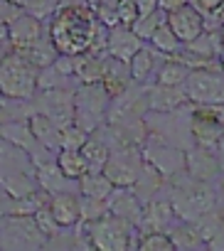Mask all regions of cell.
I'll use <instances>...</instances> for the list:
<instances>
[{"mask_svg": "<svg viewBox=\"0 0 224 251\" xmlns=\"http://www.w3.org/2000/svg\"><path fill=\"white\" fill-rule=\"evenodd\" d=\"M187 74H190V69H187L185 64H180V62L173 59V57H165V59L160 62V67L155 69L153 81H155V84H165V86H182L185 79H187Z\"/></svg>", "mask_w": 224, "mask_h": 251, "instance_id": "cell-27", "label": "cell"}, {"mask_svg": "<svg viewBox=\"0 0 224 251\" xmlns=\"http://www.w3.org/2000/svg\"><path fill=\"white\" fill-rule=\"evenodd\" d=\"M108 91L99 84H79L74 89V123L81 126L84 131L94 133L99 126L106 121L108 111Z\"/></svg>", "mask_w": 224, "mask_h": 251, "instance_id": "cell-7", "label": "cell"}, {"mask_svg": "<svg viewBox=\"0 0 224 251\" xmlns=\"http://www.w3.org/2000/svg\"><path fill=\"white\" fill-rule=\"evenodd\" d=\"M163 195L170 200L175 214L180 219H185V222H192L199 214L219 207V200H222L219 197V190L212 182L195 180L185 170L177 173V175H173V177H165Z\"/></svg>", "mask_w": 224, "mask_h": 251, "instance_id": "cell-2", "label": "cell"}, {"mask_svg": "<svg viewBox=\"0 0 224 251\" xmlns=\"http://www.w3.org/2000/svg\"><path fill=\"white\" fill-rule=\"evenodd\" d=\"M79 151H81V155L86 160V173H103V165H106L108 153H111V148L106 146L103 138H99L96 133H89L86 143Z\"/></svg>", "mask_w": 224, "mask_h": 251, "instance_id": "cell-25", "label": "cell"}, {"mask_svg": "<svg viewBox=\"0 0 224 251\" xmlns=\"http://www.w3.org/2000/svg\"><path fill=\"white\" fill-rule=\"evenodd\" d=\"M136 8H138V15H148L153 10H158V0H133Z\"/></svg>", "mask_w": 224, "mask_h": 251, "instance_id": "cell-39", "label": "cell"}, {"mask_svg": "<svg viewBox=\"0 0 224 251\" xmlns=\"http://www.w3.org/2000/svg\"><path fill=\"white\" fill-rule=\"evenodd\" d=\"M27 123H30V131L35 133V138H37L47 151H52V153L59 151V128H62L59 123H54V121H52L50 116H45V113H30V116H27Z\"/></svg>", "mask_w": 224, "mask_h": 251, "instance_id": "cell-22", "label": "cell"}, {"mask_svg": "<svg viewBox=\"0 0 224 251\" xmlns=\"http://www.w3.org/2000/svg\"><path fill=\"white\" fill-rule=\"evenodd\" d=\"M116 15H119V25H133L136 18H138V8L133 0H119V5H116Z\"/></svg>", "mask_w": 224, "mask_h": 251, "instance_id": "cell-36", "label": "cell"}, {"mask_svg": "<svg viewBox=\"0 0 224 251\" xmlns=\"http://www.w3.org/2000/svg\"><path fill=\"white\" fill-rule=\"evenodd\" d=\"M165 59V54H160L158 50L153 47H141L131 59H128V72H131V79L136 84H148L153 76H155V69L160 67V62Z\"/></svg>", "mask_w": 224, "mask_h": 251, "instance_id": "cell-19", "label": "cell"}, {"mask_svg": "<svg viewBox=\"0 0 224 251\" xmlns=\"http://www.w3.org/2000/svg\"><path fill=\"white\" fill-rule=\"evenodd\" d=\"M30 108H32V113L50 116L59 126L74 123V91L69 86L42 89L40 94H35L30 99Z\"/></svg>", "mask_w": 224, "mask_h": 251, "instance_id": "cell-10", "label": "cell"}, {"mask_svg": "<svg viewBox=\"0 0 224 251\" xmlns=\"http://www.w3.org/2000/svg\"><path fill=\"white\" fill-rule=\"evenodd\" d=\"M168 236H170L175 251H197V249H207L204 241H202V236H199V231H197V226H195L192 222H185V219H180V222L168 231Z\"/></svg>", "mask_w": 224, "mask_h": 251, "instance_id": "cell-24", "label": "cell"}, {"mask_svg": "<svg viewBox=\"0 0 224 251\" xmlns=\"http://www.w3.org/2000/svg\"><path fill=\"white\" fill-rule=\"evenodd\" d=\"M79 195L84 197H99V200H106L111 192H114V182H111L103 173H84L79 180Z\"/></svg>", "mask_w": 224, "mask_h": 251, "instance_id": "cell-26", "label": "cell"}, {"mask_svg": "<svg viewBox=\"0 0 224 251\" xmlns=\"http://www.w3.org/2000/svg\"><path fill=\"white\" fill-rule=\"evenodd\" d=\"M47 207L59 226H74L79 222V192H74V190L50 195Z\"/></svg>", "mask_w": 224, "mask_h": 251, "instance_id": "cell-20", "label": "cell"}, {"mask_svg": "<svg viewBox=\"0 0 224 251\" xmlns=\"http://www.w3.org/2000/svg\"><path fill=\"white\" fill-rule=\"evenodd\" d=\"M165 23L170 25V30L177 35V40L182 45L192 42L197 35H202L207 30L204 27V15L197 8H192L190 3L177 8V10H173V13H165Z\"/></svg>", "mask_w": 224, "mask_h": 251, "instance_id": "cell-13", "label": "cell"}, {"mask_svg": "<svg viewBox=\"0 0 224 251\" xmlns=\"http://www.w3.org/2000/svg\"><path fill=\"white\" fill-rule=\"evenodd\" d=\"M45 37V27L42 20L30 15V13H20L13 23H8V42L13 50H27L35 42H40Z\"/></svg>", "mask_w": 224, "mask_h": 251, "instance_id": "cell-15", "label": "cell"}, {"mask_svg": "<svg viewBox=\"0 0 224 251\" xmlns=\"http://www.w3.org/2000/svg\"><path fill=\"white\" fill-rule=\"evenodd\" d=\"M50 40L59 54H81L89 52L91 40L96 35L99 20L94 8L84 3L59 5L50 18Z\"/></svg>", "mask_w": 224, "mask_h": 251, "instance_id": "cell-1", "label": "cell"}, {"mask_svg": "<svg viewBox=\"0 0 224 251\" xmlns=\"http://www.w3.org/2000/svg\"><path fill=\"white\" fill-rule=\"evenodd\" d=\"M20 13H23V8H20V5L10 3V0H0V20H3L5 25H8V23H13Z\"/></svg>", "mask_w": 224, "mask_h": 251, "instance_id": "cell-38", "label": "cell"}, {"mask_svg": "<svg viewBox=\"0 0 224 251\" xmlns=\"http://www.w3.org/2000/svg\"><path fill=\"white\" fill-rule=\"evenodd\" d=\"M32 67H37V69H42V67H50V64H54V59H57V47L52 45V40H40V42H35L32 47H27V50H18Z\"/></svg>", "mask_w": 224, "mask_h": 251, "instance_id": "cell-29", "label": "cell"}, {"mask_svg": "<svg viewBox=\"0 0 224 251\" xmlns=\"http://www.w3.org/2000/svg\"><path fill=\"white\" fill-rule=\"evenodd\" d=\"M190 111L192 103H185L175 111H148L146 118V128L148 136H155L165 143H173L182 151L192 146V133H190Z\"/></svg>", "mask_w": 224, "mask_h": 251, "instance_id": "cell-6", "label": "cell"}, {"mask_svg": "<svg viewBox=\"0 0 224 251\" xmlns=\"http://www.w3.org/2000/svg\"><path fill=\"white\" fill-rule=\"evenodd\" d=\"M101 3H103V0H86L89 8H96V5H101Z\"/></svg>", "mask_w": 224, "mask_h": 251, "instance_id": "cell-43", "label": "cell"}, {"mask_svg": "<svg viewBox=\"0 0 224 251\" xmlns=\"http://www.w3.org/2000/svg\"><path fill=\"white\" fill-rule=\"evenodd\" d=\"M108 212L116 214L126 222H131L133 226H141L143 219V202L138 200V195L131 187H114L108 197Z\"/></svg>", "mask_w": 224, "mask_h": 251, "instance_id": "cell-16", "label": "cell"}, {"mask_svg": "<svg viewBox=\"0 0 224 251\" xmlns=\"http://www.w3.org/2000/svg\"><path fill=\"white\" fill-rule=\"evenodd\" d=\"M86 138H89V131H84L81 126H76V123H67V126L59 128V148L79 151L86 143Z\"/></svg>", "mask_w": 224, "mask_h": 251, "instance_id": "cell-34", "label": "cell"}, {"mask_svg": "<svg viewBox=\"0 0 224 251\" xmlns=\"http://www.w3.org/2000/svg\"><path fill=\"white\" fill-rule=\"evenodd\" d=\"M182 89L190 103H224V72L222 69H190Z\"/></svg>", "mask_w": 224, "mask_h": 251, "instance_id": "cell-9", "label": "cell"}, {"mask_svg": "<svg viewBox=\"0 0 224 251\" xmlns=\"http://www.w3.org/2000/svg\"><path fill=\"white\" fill-rule=\"evenodd\" d=\"M10 3H15V5H20V8H25V5H27V0H10Z\"/></svg>", "mask_w": 224, "mask_h": 251, "instance_id": "cell-44", "label": "cell"}, {"mask_svg": "<svg viewBox=\"0 0 224 251\" xmlns=\"http://www.w3.org/2000/svg\"><path fill=\"white\" fill-rule=\"evenodd\" d=\"M0 187L10 197H30L40 190L37 165L20 146L0 138Z\"/></svg>", "mask_w": 224, "mask_h": 251, "instance_id": "cell-3", "label": "cell"}, {"mask_svg": "<svg viewBox=\"0 0 224 251\" xmlns=\"http://www.w3.org/2000/svg\"><path fill=\"white\" fill-rule=\"evenodd\" d=\"M163 23H165V13L158 8V10H153V13H148V15H138V18H136V23L131 25V30H133L143 42H148V40H150V35H153Z\"/></svg>", "mask_w": 224, "mask_h": 251, "instance_id": "cell-31", "label": "cell"}, {"mask_svg": "<svg viewBox=\"0 0 224 251\" xmlns=\"http://www.w3.org/2000/svg\"><path fill=\"white\" fill-rule=\"evenodd\" d=\"M23 10L30 13V15H35V18H40V20L45 23L47 18L54 15V10H57V0H27V5H25Z\"/></svg>", "mask_w": 224, "mask_h": 251, "instance_id": "cell-35", "label": "cell"}, {"mask_svg": "<svg viewBox=\"0 0 224 251\" xmlns=\"http://www.w3.org/2000/svg\"><path fill=\"white\" fill-rule=\"evenodd\" d=\"M163 187H165V177H163L153 165H148V163H143V168H141V173H138V180L131 185V190L138 195V200H141L143 204L150 202L153 197L163 195Z\"/></svg>", "mask_w": 224, "mask_h": 251, "instance_id": "cell-23", "label": "cell"}, {"mask_svg": "<svg viewBox=\"0 0 224 251\" xmlns=\"http://www.w3.org/2000/svg\"><path fill=\"white\" fill-rule=\"evenodd\" d=\"M138 251H175V246L165 231H141Z\"/></svg>", "mask_w": 224, "mask_h": 251, "instance_id": "cell-33", "label": "cell"}, {"mask_svg": "<svg viewBox=\"0 0 224 251\" xmlns=\"http://www.w3.org/2000/svg\"><path fill=\"white\" fill-rule=\"evenodd\" d=\"M103 214H108V200H99V197H84L79 195V222H96Z\"/></svg>", "mask_w": 224, "mask_h": 251, "instance_id": "cell-32", "label": "cell"}, {"mask_svg": "<svg viewBox=\"0 0 224 251\" xmlns=\"http://www.w3.org/2000/svg\"><path fill=\"white\" fill-rule=\"evenodd\" d=\"M148 42H150V47H153V50H158V52H160V54H165V57L175 54V52L182 47V42L177 40V35L170 30V25H168V23H163V25L150 35V40H148Z\"/></svg>", "mask_w": 224, "mask_h": 251, "instance_id": "cell-30", "label": "cell"}, {"mask_svg": "<svg viewBox=\"0 0 224 251\" xmlns=\"http://www.w3.org/2000/svg\"><path fill=\"white\" fill-rule=\"evenodd\" d=\"M146 101L148 111H175L190 103L182 86H165V84H146Z\"/></svg>", "mask_w": 224, "mask_h": 251, "instance_id": "cell-17", "label": "cell"}, {"mask_svg": "<svg viewBox=\"0 0 224 251\" xmlns=\"http://www.w3.org/2000/svg\"><path fill=\"white\" fill-rule=\"evenodd\" d=\"M37 67L10 47L0 62V94L8 101H30L37 94Z\"/></svg>", "mask_w": 224, "mask_h": 251, "instance_id": "cell-5", "label": "cell"}, {"mask_svg": "<svg viewBox=\"0 0 224 251\" xmlns=\"http://www.w3.org/2000/svg\"><path fill=\"white\" fill-rule=\"evenodd\" d=\"M3 40H8V25L0 20V42H3Z\"/></svg>", "mask_w": 224, "mask_h": 251, "instance_id": "cell-42", "label": "cell"}, {"mask_svg": "<svg viewBox=\"0 0 224 251\" xmlns=\"http://www.w3.org/2000/svg\"><path fill=\"white\" fill-rule=\"evenodd\" d=\"M131 72H128V62H121L116 57L106 54L103 57V74H101V86L108 91V96L121 94L128 84H131Z\"/></svg>", "mask_w": 224, "mask_h": 251, "instance_id": "cell-21", "label": "cell"}, {"mask_svg": "<svg viewBox=\"0 0 224 251\" xmlns=\"http://www.w3.org/2000/svg\"><path fill=\"white\" fill-rule=\"evenodd\" d=\"M180 222V217L175 214L170 200L165 195L153 197L150 202L143 204V219H141V231H170L175 224Z\"/></svg>", "mask_w": 224, "mask_h": 251, "instance_id": "cell-12", "label": "cell"}, {"mask_svg": "<svg viewBox=\"0 0 224 251\" xmlns=\"http://www.w3.org/2000/svg\"><path fill=\"white\" fill-rule=\"evenodd\" d=\"M182 5H187V0H158V8L163 13H173V10H177Z\"/></svg>", "mask_w": 224, "mask_h": 251, "instance_id": "cell-40", "label": "cell"}, {"mask_svg": "<svg viewBox=\"0 0 224 251\" xmlns=\"http://www.w3.org/2000/svg\"><path fill=\"white\" fill-rule=\"evenodd\" d=\"M143 163L146 160L141 146H119V148H111L108 160L103 165V175L114 182V187H131L138 180Z\"/></svg>", "mask_w": 224, "mask_h": 251, "instance_id": "cell-8", "label": "cell"}, {"mask_svg": "<svg viewBox=\"0 0 224 251\" xmlns=\"http://www.w3.org/2000/svg\"><path fill=\"white\" fill-rule=\"evenodd\" d=\"M217 158H219V165H222V170H224V131H222V138H219V146H217Z\"/></svg>", "mask_w": 224, "mask_h": 251, "instance_id": "cell-41", "label": "cell"}, {"mask_svg": "<svg viewBox=\"0 0 224 251\" xmlns=\"http://www.w3.org/2000/svg\"><path fill=\"white\" fill-rule=\"evenodd\" d=\"M89 246L99 251H126V249H138L141 241V229L133 226L131 222L116 217V214H103L96 222H84Z\"/></svg>", "mask_w": 224, "mask_h": 251, "instance_id": "cell-4", "label": "cell"}, {"mask_svg": "<svg viewBox=\"0 0 224 251\" xmlns=\"http://www.w3.org/2000/svg\"><path fill=\"white\" fill-rule=\"evenodd\" d=\"M219 18H224V0H222V3H219V13H217Z\"/></svg>", "mask_w": 224, "mask_h": 251, "instance_id": "cell-45", "label": "cell"}, {"mask_svg": "<svg viewBox=\"0 0 224 251\" xmlns=\"http://www.w3.org/2000/svg\"><path fill=\"white\" fill-rule=\"evenodd\" d=\"M187 3L192 5V8H197L202 15H204V27H207V20H222L217 13H219V3L222 0H187Z\"/></svg>", "mask_w": 224, "mask_h": 251, "instance_id": "cell-37", "label": "cell"}, {"mask_svg": "<svg viewBox=\"0 0 224 251\" xmlns=\"http://www.w3.org/2000/svg\"><path fill=\"white\" fill-rule=\"evenodd\" d=\"M185 173L195 180H202V182H214L222 173V165H219V158L214 151H207V148H199V146H190L185 151Z\"/></svg>", "mask_w": 224, "mask_h": 251, "instance_id": "cell-14", "label": "cell"}, {"mask_svg": "<svg viewBox=\"0 0 224 251\" xmlns=\"http://www.w3.org/2000/svg\"><path fill=\"white\" fill-rule=\"evenodd\" d=\"M141 47H143V40H141L128 25H116V27L108 30L106 54L116 57V59H121V62H128Z\"/></svg>", "mask_w": 224, "mask_h": 251, "instance_id": "cell-18", "label": "cell"}, {"mask_svg": "<svg viewBox=\"0 0 224 251\" xmlns=\"http://www.w3.org/2000/svg\"><path fill=\"white\" fill-rule=\"evenodd\" d=\"M54 163L69 180H79L86 173V160H84L81 151H74V148H59L54 155Z\"/></svg>", "mask_w": 224, "mask_h": 251, "instance_id": "cell-28", "label": "cell"}, {"mask_svg": "<svg viewBox=\"0 0 224 251\" xmlns=\"http://www.w3.org/2000/svg\"><path fill=\"white\" fill-rule=\"evenodd\" d=\"M141 153H143V160L153 165L163 177H173L185 170V151L155 136H146V141L141 143Z\"/></svg>", "mask_w": 224, "mask_h": 251, "instance_id": "cell-11", "label": "cell"}]
</instances>
